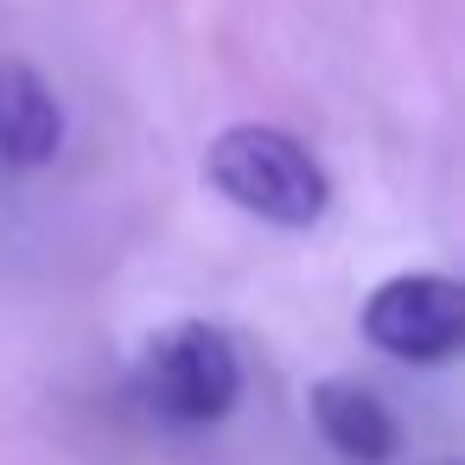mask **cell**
<instances>
[{"instance_id": "6da1fadb", "label": "cell", "mask_w": 465, "mask_h": 465, "mask_svg": "<svg viewBox=\"0 0 465 465\" xmlns=\"http://www.w3.org/2000/svg\"><path fill=\"white\" fill-rule=\"evenodd\" d=\"M204 185L274 230H312L331 211L325 166L306 153V141L268 122H230L204 147Z\"/></svg>"}, {"instance_id": "7a4b0ae2", "label": "cell", "mask_w": 465, "mask_h": 465, "mask_svg": "<svg viewBox=\"0 0 465 465\" xmlns=\"http://www.w3.org/2000/svg\"><path fill=\"white\" fill-rule=\"evenodd\" d=\"M242 395V357L230 331L204 319H179L147 338L141 351V401L173 427H211Z\"/></svg>"}, {"instance_id": "3957f363", "label": "cell", "mask_w": 465, "mask_h": 465, "mask_svg": "<svg viewBox=\"0 0 465 465\" xmlns=\"http://www.w3.org/2000/svg\"><path fill=\"white\" fill-rule=\"evenodd\" d=\"M357 325L395 363H446L465 344V287L452 274H389Z\"/></svg>"}, {"instance_id": "277c9868", "label": "cell", "mask_w": 465, "mask_h": 465, "mask_svg": "<svg viewBox=\"0 0 465 465\" xmlns=\"http://www.w3.org/2000/svg\"><path fill=\"white\" fill-rule=\"evenodd\" d=\"M58 147H64V109L52 84L33 64L7 58L0 64V160L20 173H39L58 160Z\"/></svg>"}, {"instance_id": "5b68a950", "label": "cell", "mask_w": 465, "mask_h": 465, "mask_svg": "<svg viewBox=\"0 0 465 465\" xmlns=\"http://www.w3.org/2000/svg\"><path fill=\"white\" fill-rule=\"evenodd\" d=\"M306 401H312V427H319V440H325L338 459H351V465H382V459L401 446L395 414H389L382 395L363 389V382L325 376V382H312Z\"/></svg>"}]
</instances>
